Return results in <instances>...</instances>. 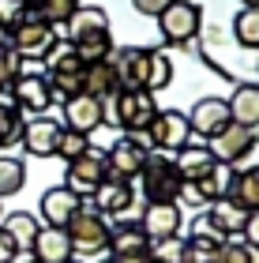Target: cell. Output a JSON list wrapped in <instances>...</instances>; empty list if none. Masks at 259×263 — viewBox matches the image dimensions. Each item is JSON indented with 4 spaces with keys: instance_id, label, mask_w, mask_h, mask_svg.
Returning a JSON list of instances; mask_svg holds the SVG:
<instances>
[{
    "instance_id": "1",
    "label": "cell",
    "mask_w": 259,
    "mask_h": 263,
    "mask_svg": "<svg viewBox=\"0 0 259 263\" xmlns=\"http://www.w3.org/2000/svg\"><path fill=\"white\" fill-rule=\"evenodd\" d=\"M68 241H72V256H102L105 248H109V222H105V214L94 211V203L83 199L79 203V211L68 218L64 226Z\"/></svg>"
},
{
    "instance_id": "2",
    "label": "cell",
    "mask_w": 259,
    "mask_h": 263,
    "mask_svg": "<svg viewBox=\"0 0 259 263\" xmlns=\"http://www.w3.org/2000/svg\"><path fill=\"white\" fill-rule=\"evenodd\" d=\"M154 117H158V102L150 90H116L113 94V121L124 128V136H147Z\"/></svg>"
},
{
    "instance_id": "3",
    "label": "cell",
    "mask_w": 259,
    "mask_h": 263,
    "mask_svg": "<svg viewBox=\"0 0 259 263\" xmlns=\"http://www.w3.org/2000/svg\"><path fill=\"white\" fill-rule=\"evenodd\" d=\"M139 184H143V199L147 203H176V196H181V173H176L173 158H166V154H154L150 151V158L143 165V173L135 177Z\"/></svg>"
},
{
    "instance_id": "4",
    "label": "cell",
    "mask_w": 259,
    "mask_h": 263,
    "mask_svg": "<svg viewBox=\"0 0 259 263\" xmlns=\"http://www.w3.org/2000/svg\"><path fill=\"white\" fill-rule=\"evenodd\" d=\"M56 42H61V38H56V27L42 23L38 15H27L15 30L8 34V45L15 49V57H19V61H34V64L45 61Z\"/></svg>"
},
{
    "instance_id": "5",
    "label": "cell",
    "mask_w": 259,
    "mask_h": 263,
    "mask_svg": "<svg viewBox=\"0 0 259 263\" xmlns=\"http://www.w3.org/2000/svg\"><path fill=\"white\" fill-rule=\"evenodd\" d=\"M199 27H203V11L192 0H173V4L158 15V30L169 45H188L199 38Z\"/></svg>"
},
{
    "instance_id": "6",
    "label": "cell",
    "mask_w": 259,
    "mask_h": 263,
    "mask_svg": "<svg viewBox=\"0 0 259 263\" xmlns=\"http://www.w3.org/2000/svg\"><path fill=\"white\" fill-rule=\"evenodd\" d=\"M255 132L252 128H244V124H226L218 132V136H210L207 139V151L214 154V162L218 165H229V170H241L244 165V154H252L255 151Z\"/></svg>"
},
{
    "instance_id": "7",
    "label": "cell",
    "mask_w": 259,
    "mask_h": 263,
    "mask_svg": "<svg viewBox=\"0 0 259 263\" xmlns=\"http://www.w3.org/2000/svg\"><path fill=\"white\" fill-rule=\"evenodd\" d=\"M147 158H150L147 139H139V136H121L109 151H105V170H109L113 181H135V177L143 173Z\"/></svg>"
},
{
    "instance_id": "8",
    "label": "cell",
    "mask_w": 259,
    "mask_h": 263,
    "mask_svg": "<svg viewBox=\"0 0 259 263\" xmlns=\"http://www.w3.org/2000/svg\"><path fill=\"white\" fill-rule=\"evenodd\" d=\"M192 143V128H188V117L181 109H158V117L147 128V147L150 151H166L176 154L181 147Z\"/></svg>"
},
{
    "instance_id": "9",
    "label": "cell",
    "mask_w": 259,
    "mask_h": 263,
    "mask_svg": "<svg viewBox=\"0 0 259 263\" xmlns=\"http://www.w3.org/2000/svg\"><path fill=\"white\" fill-rule=\"evenodd\" d=\"M11 105H15L19 113H27V117H42V113H49V105H53V90H49V83H45V76H38V71H23V76L11 83Z\"/></svg>"
},
{
    "instance_id": "10",
    "label": "cell",
    "mask_w": 259,
    "mask_h": 263,
    "mask_svg": "<svg viewBox=\"0 0 259 263\" xmlns=\"http://www.w3.org/2000/svg\"><path fill=\"white\" fill-rule=\"evenodd\" d=\"M105 177H109V170H105V154L102 151H87L83 158H75V162H68V177H64V188H72V192L79 199H90L94 196V188H98Z\"/></svg>"
},
{
    "instance_id": "11",
    "label": "cell",
    "mask_w": 259,
    "mask_h": 263,
    "mask_svg": "<svg viewBox=\"0 0 259 263\" xmlns=\"http://www.w3.org/2000/svg\"><path fill=\"white\" fill-rule=\"evenodd\" d=\"M184 222L181 203H147L143 214H139V230L147 233V241H162V237H176Z\"/></svg>"
},
{
    "instance_id": "12",
    "label": "cell",
    "mask_w": 259,
    "mask_h": 263,
    "mask_svg": "<svg viewBox=\"0 0 259 263\" xmlns=\"http://www.w3.org/2000/svg\"><path fill=\"white\" fill-rule=\"evenodd\" d=\"M229 177H233L229 165H218V170L210 173V177L184 181V184H181V196H176V203H184V207H210V203H214L218 196H226Z\"/></svg>"
},
{
    "instance_id": "13",
    "label": "cell",
    "mask_w": 259,
    "mask_h": 263,
    "mask_svg": "<svg viewBox=\"0 0 259 263\" xmlns=\"http://www.w3.org/2000/svg\"><path fill=\"white\" fill-rule=\"evenodd\" d=\"M150 57H154V49H143V45H132V49H121L109 57L116 68V79H121V90H147Z\"/></svg>"
},
{
    "instance_id": "14",
    "label": "cell",
    "mask_w": 259,
    "mask_h": 263,
    "mask_svg": "<svg viewBox=\"0 0 259 263\" xmlns=\"http://www.w3.org/2000/svg\"><path fill=\"white\" fill-rule=\"evenodd\" d=\"M61 121H53L49 113H42V117H30V121H23V151L34 154V158H53V151H56V136H61Z\"/></svg>"
},
{
    "instance_id": "15",
    "label": "cell",
    "mask_w": 259,
    "mask_h": 263,
    "mask_svg": "<svg viewBox=\"0 0 259 263\" xmlns=\"http://www.w3.org/2000/svg\"><path fill=\"white\" fill-rule=\"evenodd\" d=\"M226 124H229V102L226 98H199L192 105V113H188V128H192V136H199V139L218 136Z\"/></svg>"
},
{
    "instance_id": "16",
    "label": "cell",
    "mask_w": 259,
    "mask_h": 263,
    "mask_svg": "<svg viewBox=\"0 0 259 263\" xmlns=\"http://www.w3.org/2000/svg\"><path fill=\"white\" fill-rule=\"evenodd\" d=\"M90 203H94V211H98V214H116V218H124V214L135 207V184L105 177V181L94 188Z\"/></svg>"
},
{
    "instance_id": "17",
    "label": "cell",
    "mask_w": 259,
    "mask_h": 263,
    "mask_svg": "<svg viewBox=\"0 0 259 263\" xmlns=\"http://www.w3.org/2000/svg\"><path fill=\"white\" fill-rule=\"evenodd\" d=\"M105 30H109V11H105V8H94V4H79V8L72 11V19L56 30V38H64V42H83V38H90V34H105Z\"/></svg>"
},
{
    "instance_id": "18",
    "label": "cell",
    "mask_w": 259,
    "mask_h": 263,
    "mask_svg": "<svg viewBox=\"0 0 259 263\" xmlns=\"http://www.w3.org/2000/svg\"><path fill=\"white\" fill-rule=\"evenodd\" d=\"M64 105V128H75V132H98L105 124V102L90 98V94H75V98L61 102Z\"/></svg>"
},
{
    "instance_id": "19",
    "label": "cell",
    "mask_w": 259,
    "mask_h": 263,
    "mask_svg": "<svg viewBox=\"0 0 259 263\" xmlns=\"http://www.w3.org/2000/svg\"><path fill=\"white\" fill-rule=\"evenodd\" d=\"M79 199L72 188H64V184H56V188H49V192L42 196V203H38V214H42V226H56V230H64L68 226V218L79 211Z\"/></svg>"
},
{
    "instance_id": "20",
    "label": "cell",
    "mask_w": 259,
    "mask_h": 263,
    "mask_svg": "<svg viewBox=\"0 0 259 263\" xmlns=\"http://www.w3.org/2000/svg\"><path fill=\"white\" fill-rule=\"evenodd\" d=\"M207 218H210V226L226 237V241H233L241 230H244V218H248V211L241 207L237 199H229V196H218L214 203L207 207Z\"/></svg>"
},
{
    "instance_id": "21",
    "label": "cell",
    "mask_w": 259,
    "mask_h": 263,
    "mask_svg": "<svg viewBox=\"0 0 259 263\" xmlns=\"http://www.w3.org/2000/svg\"><path fill=\"white\" fill-rule=\"evenodd\" d=\"M30 256L38 263H64V259H72V241H68V233L56 230V226H42L38 237H34Z\"/></svg>"
},
{
    "instance_id": "22",
    "label": "cell",
    "mask_w": 259,
    "mask_h": 263,
    "mask_svg": "<svg viewBox=\"0 0 259 263\" xmlns=\"http://www.w3.org/2000/svg\"><path fill=\"white\" fill-rule=\"evenodd\" d=\"M176 173H181V181H199V177H210L218 170V162H214V154H210L207 147H199V143H188V147L176 151Z\"/></svg>"
},
{
    "instance_id": "23",
    "label": "cell",
    "mask_w": 259,
    "mask_h": 263,
    "mask_svg": "<svg viewBox=\"0 0 259 263\" xmlns=\"http://www.w3.org/2000/svg\"><path fill=\"white\" fill-rule=\"evenodd\" d=\"M229 102V121L233 124H244V128H259V83H241L237 90H233Z\"/></svg>"
},
{
    "instance_id": "24",
    "label": "cell",
    "mask_w": 259,
    "mask_h": 263,
    "mask_svg": "<svg viewBox=\"0 0 259 263\" xmlns=\"http://www.w3.org/2000/svg\"><path fill=\"white\" fill-rule=\"evenodd\" d=\"M116 90H121V79H116L113 61H98V64H87L83 68V94L105 102V98H113Z\"/></svg>"
},
{
    "instance_id": "25",
    "label": "cell",
    "mask_w": 259,
    "mask_h": 263,
    "mask_svg": "<svg viewBox=\"0 0 259 263\" xmlns=\"http://www.w3.org/2000/svg\"><path fill=\"white\" fill-rule=\"evenodd\" d=\"M226 196L237 199L244 211H259V165H248V170H233Z\"/></svg>"
},
{
    "instance_id": "26",
    "label": "cell",
    "mask_w": 259,
    "mask_h": 263,
    "mask_svg": "<svg viewBox=\"0 0 259 263\" xmlns=\"http://www.w3.org/2000/svg\"><path fill=\"white\" fill-rule=\"evenodd\" d=\"M0 230L15 241L19 252H30V248H34V237H38V230H42V222L34 218L30 211H15V214H8V218H0Z\"/></svg>"
},
{
    "instance_id": "27",
    "label": "cell",
    "mask_w": 259,
    "mask_h": 263,
    "mask_svg": "<svg viewBox=\"0 0 259 263\" xmlns=\"http://www.w3.org/2000/svg\"><path fill=\"white\" fill-rule=\"evenodd\" d=\"M30 15H38L42 23H49V27L61 30L68 19H72V11L79 8V0H27Z\"/></svg>"
},
{
    "instance_id": "28",
    "label": "cell",
    "mask_w": 259,
    "mask_h": 263,
    "mask_svg": "<svg viewBox=\"0 0 259 263\" xmlns=\"http://www.w3.org/2000/svg\"><path fill=\"white\" fill-rule=\"evenodd\" d=\"M72 49H75V57H79V64H98V61H109V57L116 53L113 49V38H109V30L105 34H90V38H83V42H72Z\"/></svg>"
},
{
    "instance_id": "29",
    "label": "cell",
    "mask_w": 259,
    "mask_h": 263,
    "mask_svg": "<svg viewBox=\"0 0 259 263\" xmlns=\"http://www.w3.org/2000/svg\"><path fill=\"white\" fill-rule=\"evenodd\" d=\"M233 38L244 49H259V8H241L233 19Z\"/></svg>"
},
{
    "instance_id": "30",
    "label": "cell",
    "mask_w": 259,
    "mask_h": 263,
    "mask_svg": "<svg viewBox=\"0 0 259 263\" xmlns=\"http://www.w3.org/2000/svg\"><path fill=\"white\" fill-rule=\"evenodd\" d=\"M87 151H90V136H87V132H75V128H61V136H56V151H53V158L75 162V158H83Z\"/></svg>"
},
{
    "instance_id": "31",
    "label": "cell",
    "mask_w": 259,
    "mask_h": 263,
    "mask_svg": "<svg viewBox=\"0 0 259 263\" xmlns=\"http://www.w3.org/2000/svg\"><path fill=\"white\" fill-rule=\"evenodd\" d=\"M45 83L53 90V102H68L75 94H83V71H49Z\"/></svg>"
},
{
    "instance_id": "32",
    "label": "cell",
    "mask_w": 259,
    "mask_h": 263,
    "mask_svg": "<svg viewBox=\"0 0 259 263\" xmlns=\"http://www.w3.org/2000/svg\"><path fill=\"white\" fill-rule=\"evenodd\" d=\"M23 184H27V165H23L19 158L0 154V199H4V196H15Z\"/></svg>"
},
{
    "instance_id": "33",
    "label": "cell",
    "mask_w": 259,
    "mask_h": 263,
    "mask_svg": "<svg viewBox=\"0 0 259 263\" xmlns=\"http://www.w3.org/2000/svg\"><path fill=\"white\" fill-rule=\"evenodd\" d=\"M19 139H23V113L11 102H0V151L15 147Z\"/></svg>"
},
{
    "instance_id": "34",
    "label": "cell",
    "mask_w": 259,
    "mask_h": 263,
    "mask_svg": "<svg viewBox=\"0 0 259 263\" xmlns=\"http://www.w3.org/2000/svg\"><path fill=\"white\" fill-rule=\"evenodd\" d=\"M184 237H162V241H150V263H184Z\"/></svg>"
},
{
    "instance_id": "35",
    "label": "cell",
    "mask_w": 259,
    "mask_h": 263,
    "mask_svg": "<svg viewBox=\"0 0 259 263\" xmlns=\"http://www.w3.org/2000/svg\"><path fill=\"white\" fill-rule=\"evenodd\" d=\"M169 83H173V64H169V57H166V53H154V57H150V68H147V90L158 94V90H166Z\"/></svg>"
},
{
    "instance_id": "36",
    "label": "cell",
    "mask_w": 259,
    "mask_h": 263,
    "mask_svg": "<svg viewBox=\"0 0 259 263\" xmlns=\"http://www.w3.org/2000/svg\"><path fill=\"white\" fill-rule=\"evenodd\" d=\"M210 263H255V252L244 241H222Z\"/></svg>"
},
{
    "instance_id": "37",
    "label": "cell",
    "mask_w": 259,
    "mask_h": 263,
    "mask_svg": "<svg viewBox=\"0 0 259 263\" xmlns=\"http://www.w3.org/2000/svg\"><path fill=\"white\" fill-rule=\"evenodd\" d=\"M15 79H19V57L11 45H0V94H8Z\"/></svg>"
},
{
    "instance_id": "38",
    "label": "cell",
    "mask_w": 259,
    "mask_h": 263,
    "mask_svg": "<svg viewBox=\"0 0 259 263\" xmlns=\"http://www.w3.org/2000/svg\"><path fill=\"white\" fill-rule=\"evenodd\" d=\"M30 15V8H27V0H0V27H4L8 34L19 27L23 19Z\"/></svg>"
},
{
    "instance_id": "39",
    "label": "cell",
    "mask_w": 259,
    "mask_h": 263,
    "mask_svg": "<svg viewBox=\"0 0 259 263\" xmlns=\"http://www.w3.org/2000/svg\"><path fill=\"white\" fill-rule=\"evenodd\" d=\"M244 245L252 248V252H259V211H248V218H244Z\"/></svg>"
},
{
    "instance_id": "40",
    "label": "cell",
    "mask_w": 259,
    "mask_h": 263,
    "mask_svg": "<svg viewBox=\"0 0 259 263\" xmlns=\"http://www.w3.org/2000/svg\"><path fill=\"white\" fill-rule=\"evenodd\" d=\"M132 4H135V11H139V15H150V19H158L162 11H166V8L173 4V0H132Z\"/></svg>"
},
{
    "instance_id": "41",
    "label": "cell",
    "mask_w": 259,
    "mask_h": 263,
    "mask_svg": "<svg viewBox=\"0 0 259 263\" xmlns=\"http://www.w3.org/2000/svg\"><path fill=\"white\" fill-rule=\"evenodd\" d=\"M15 256H19V248H15V241H11V237H8L4 230H0V263H11Z\"/></svg>"
},
{
    "instance_id": "42",
    "label": "cell",
    "mask_w": 259,
    "mask_h": 263,
    "mask_svg": "<svg viewBox=\"0 0 259 263\" xmlns=\"http://www.w3.org/2000/svg\"><path fill=\"white\" fill-rule=\"evenodd\" d=\"M30 259H34V256H30V252H19V256H15V259H11V263H30Z\"/></svg>"
},
{
    "instance_id": "43",
    "label": "cell",
    "mask_w": 259,
    "mask_h": 263,
    "mask_svg": "<svg viewBox=\"0 0 259 263\" xmlns=\"http://www.w3.org/2000/svg\"><path fill=\"white\" fill-rule=\"evenodd\" d=\"M0 45H8V30L4 27H0Z\"/></svg>"
},
{
    "instance_id": "44",
    "label": "cell",
    "mask_w": 259,
    "mask_h": 263,
    "mask_svg": "<svg viewBox=\"0 0 259 263\" xmlns=\"http://www.w3.org/2000/svg\"><path fill=\"white\" fill-rule=\"evenodd\" d=\"M241 4H244V8H259V0H241Z\"/></svg>"
},
{
    "instance_id": "45",
    "label": "cell",
    "mask_w": 259,
    "mask_h": 263,
    "mask_svg": "<svg viewBox=\"0 0 259 263\" xmlns=\"http://www.w3.org/2000/svg\"><path fill=\"white\" fill-rule=\"evenodd\" d=\"M64 263H83V259H79V256H72V259H64Z\"/></svg>"
},
{
    "instance_id": "46",
    "label": "cell",
    "mask_w": 259,
    "mask_h": 263,
    "mask_svg": "<svg viewBox=\"0 0 259 263\" xmlns=\"http://www.w3.org/2000/svg\"><path fill=\"white\" fill-rule=\"evenodd\" d=\"M0 218H4V199H0Z\"/></svg>"
},
{
    "instance_id": "47",
    "label": "cell",
    "mask_w": 259,
    "mask_h": 263,
    "mask_svg": "<svg viewBox=\"0 0 259 263\" xmlns=\"http://www.w3.org/2000/svg\"><path fill=\"white\" fill-rule=\"evenodd\" d=\"M30 263H38V259H30Z\"/></svg>"
}]
</instances>
